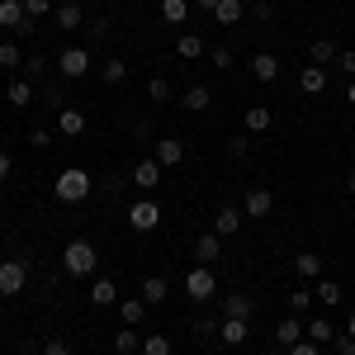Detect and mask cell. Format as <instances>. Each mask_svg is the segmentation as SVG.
<instances>
[{
    "label": "cell",
    "instance_id": "obj_1",
    "mask_svg": "<svg viewBox=\"0 0 355 355\" xmlns=\"http://www.w3.org/2000/svg\"><path fill=\"white\" fill-rule=\"evenodd\" d=\"M95 266H100V251L85 242V237H76V242L62 246V270H67V275L85 279V275H95Z\"/></svg>",
    "mask_w": 355,
    "mask_h": 355
},
{
    "label": "cell",
    "instance_id": "obj_2",
    "mask_svg": "<svg viewBox=\"0 0 355 355\" xmlns=\"http://www.w3.org/2000/svg\"><path fill=\"white\" fill-rule=\"evenodd\" d=\"M53 194L62 199V204H81V199H90V171H81V166H67V171L53 180Z\"/></svg>",
    "mask_w": 355,
    "mask_h": 355
},
{
    "label": "cell",
    "instance_id": "obj_3",
    "mask_svg": "<svg viewBox=\"0 0 355 355\" xmlns=\"http://www.w3.org/2000/svg\"><path fill=\"white\" fill-rule=\"evenodd\" d=\"M24 284H28V261H19V256L0 261V299H15V294H24Z\"/></svg>",
    "mask_w": 355,
    "mask_h": 355
},
{
    "label": "cell",
    "instance_id": "obj_4",
    "mask_svg": "<svg viewBox=\"0 0 355 355\" xmlns=\"http://www.w3.org/2000/svg\"><path fill=\"white\" fill-rule=\"evenodd\" d=\"M128 227H133V232H157V227H162V204H157V199L128 204Z\"/></svg>",
    "mask_w": 355,
    "mask_h": 355
},
{
    "label": "cell",
    "instance_id": "obj_5",
    "mask_svg": "<svg viewBox=\"0 0 355 355\" xmlns=\"http://www.w3.org/2000/svg\"><path fill=\"white\" fill-rule=\"evenodd\" d=\"M185 294H190L194 303H209L214 294H218V279H214V270H209V266H194V270L185 275Z\"/></svg>",
    "mask_w": 355,
    "mask_h": 355
},
{
    "label": "cell",
    "instance_id": "obj_6",
    "mask_svg": "<svg viewBox=\"0 0 355 355\" xmlns=\"http://www.w3.org/2000/svg\"><path fill=\"white\" fill-rule=\"evenodd\" d=\"M33 24H38V19H28V10L19 0H0V28H10V33L19 38V33H33Z\"/></svg>",
    "mask_w": 355,
    "mask_h": 355
},
{
    "label": "cell",
    "instance_id": "obj_7",
    "mask_svg": "<svg viewBox=\"0 0 355 355\" xmlns=\"http://www.w3.org/2000/svg\"><path fill=\"white\" fill-rule=\"evenodd\" d=\"M57 71H62L67 81H81L85 71H90V53H85V48H67V53L57 57Z\"/></svg>",
    "mask_w": 355,
    "mask_h": 355
},
{
    "label": "cell",
    "instance_id": "obj_8",
    "mask_svg": "<svg viewBox=\"0 0 355 355\" xmlns=\"http://www.w3.org/2000/svg\"><path fill=\"white\" fill-rule=\"evenodd\" d=\"M162 175H166V166L157 162V157H147V162L133 166V185H137V190H157V185H162Z\"/></svg>",
    "mask_w": 355,
    "mask_h": 355
},
{
    "label": "cell",
    "instance_id": "obj_9",
    "mask_svg": "<svg viewBox=\"0 0 355 355\" xmlns=\"http://www.w3.org/2000/svg\"><path fill=\"white\" fill-rule=\"evenodd\" d=\"M275 209V194L266 190V185H256V190H246V199H242V214L246 218H266Z\"/></svg>",
    "mask_w": 355,
    "mask_h": 355
},
{
    "label": "cell",
    "instance_id": "obj_10",
    "mask_svg": "<svg viewBox=\"0 0 355 355\" xmlns=\"http://www.w3.org/2000/svg\"><path fill=\"white\" fill-rule=\"evenodd\" d=\"M251 76H256L261 85H275L279 81V57L275 53H256L251 57Z\"/></svg>",
    "mask_w": 355,
    "mask_h": 355
},
{
    "label": "cell",
    "instance_id": "obj_11",
    "mask_svg": "<svg viewBox=\"0 0 355 355\" xmlns=\"http://www.w3.org/2000/svg\"><path fill=\"white\" fill-rule=\"evenodd\" d=\"M246 336H251L246 318H223V322H218V341H223V346H246Z\"/></svg>",
    "mask_w": 355,
    "mask_h": 355
},
{
    "label": "cell",
    "instance_id": "obj_12",
    "mask_svg": "<svg viewBox=\"0 0 355 355\" xmlns=\"http://www.w3.org/2000/svg\"><path fill=\"white\" fill-rule=\"evenodd\" d=\"M119 318H123V327H142V318H147V299H142V294L119 299Z\"/></svg>",
    "mask_w": 355,
    "mask_h": 355
},
{
    "label": "cell",
    "instance_id": "obj_13",
    "mask_svg": "<svg viewBox=\"0 0 355 355\" xmlns=\"http://www.w3.org/2000/svg\"><path fill=\"white\" fill-rule=\"evenodd\" d=\"M90 303H95V308H119V284L100 275V279L90 284Z\"/></svg>",
    "mask_w": 355,
    "mask_h": 355
},
{
    "label": "cell",
    "instance_id": "obj_14",
    "mask_svg": "<svg viewBox=\"0 0 355 355\" xmlns=\"http://www.w3.org/2000/svg\"><path fill=\"white\" fill-rule=\"evenodd\" d=\"M299 90L303 95H322V90H327V67H303L299 71Z\"/></svg>",
    "mask_w": 355,
    "mask_h": 355
},
{
    "label": "cell",
    "instance_id": "obj_15",
    "mask_svg": "<svg viewBox=\"0 0 355 355\" xmlns=\"http://www.w3.org/2000/svg\"><path fill=\"white\" fill-rule=\"evenodd\" d=\"M157 162H162L166 171L180 166V162H185V142H180V137H162V142H157Z\"/></svg>",
    "mask_w": 355,
    "mask_h": 355
},
{
    "label": "cell",
    "instance_id": "obj_16",
    "mask_svg": "<svg viewBox=\"0 0 355 355\" xmlns=\"http://www.w3.org/2000/svg\"><path fill=\"white\" fill-rule=\"evenodd\" d=\"M194 256H199V266H214V261L223 256V237L218 232H204V237L194 242Z\"/></svg>",
    "mask_w": 355,
    "mask_h": 355
},
{
    "label": "cell",
    "instance_id": "obj_17",
    "mask_svg": "<svg viewBox=\"0 0 355 355\" xmlns=\"http://www.w3.org/2000/svg\"><path fill=\"white\" fill-rule=\"evenodd\" d=\"M299 341H303V322L299 318H284V322L275 327V346H279V351H289V346H299Z\"/></svg>",
    "mask_w": 355,
    "mask_h": 355
},
{
    "label": "cell",
    "instance_id": "obj_18",
    "mask_svg": "<svg viewBox=\"0 0 355 355\" xmlns=\"http://www.w3.org/2000/svg\"><path fill=\"white\" fill-rule=\"evenodd\" d=\"M53 24L57 28H81L85 24V10L76 5V0H67V5H57V10H53Z\"/></svg>",
    "mask_w": 355,
    "mask_h": 355
},
{
    "label": "cell",
    "instance_id": "obj_19",
    "mask_svg": "<svg viewBox=\"0 0 355 355\" xmlns=\"http://www.w3.org/2000/svg\"><path fill=\"white\" fill-rule=\"evenodd\" d=\"M242 209H237V204H227V209H218V218H214V232H218V237H232V232H237V227H242Z\"/></svg>",
    "mask_w": 355,
    "mask_h": 355
},
{
    "label": "cell",
    "instance_id": "obj_20",
    "mask_svg": "<svg viewBox=\"0 0 355 355\" xmlns=\"http://www.w3.org/2000/svg\"><path fill=\"white\" fill-rule=\"evenodd\" d=\"M137 294H142V299H147V308H152V303H166V294H171V284H166V275H147Z\"/></svg>",
    "mask_w": 355,
    "mask_h": 355
},
{
    "label": "cell",
    "instance_id": "obj_21",
    "mask_svg": "<svg viewBox=\"0 0 355 355\" xmlns=\"http://www.w3.org/2000/svg\"><path fill=\"white\" fill-rule=\"evenodd\" d=\"M242 15H246L242 0H218V10H214V19H218L223 28H237V24H242Z\"/></svg>",
    "mask_w": 355,
    "mask_h": 355
},
{
    "label": "cell",
    "instance_id": "obj_22",
    "mask_svg": "<svg viewBox=\"0 0 355 355\" xmlns=\"http://www.w3.org/2000/svg\"><path fill=\"white\" fill-rule=\"evenodd\" d=\"M251 294H223V318H246L251 322Z\"/></svg>",
    "mask_w": 355,
    "mask_h": 355
},
{
    "label": "cell",
    "instance_id": "obj_23",
    "mask_svg": "<svg viewBox=\"0 0 355 355\" xmlns=\"http://www.w3.org/2000/svg\"><path fill=\"white\" fill-rule=\"evenodd\" d=\"M5 95H10V105H15V110H28V105H33V85H28L24 76H15V81L5 85Z\"/></svg>",
    "mask_w": 355,
    "mask_h": 355
},
{
    "label": "cell",
    "instance_id": "obj_24",
    "mask_svg": "<svg viewBox=\"0 0 355 355\" xmlns=\"http://www.w3.org/2000/svg\"><path fill=\"white\" fill-rule=\"evenodd\" d=\"M303 336H308V341H318V346H327V341H336V336H341V331L331 327L327 318H313V322H308V327H303Z\"/></svg>",
    "mask_w": 355,
    "mask_h": 355
},
{
    "label": "cell",
    "instance_id": "obj_25",
    "mask_svg": "<svg viewBox=\"0 0 355 355\" xmlns=\"http://www.w3.org/2000/svg\"><path fill=\"white\" fill-rule=\"evenodd\" d=\"M180 105H185V110H190V114H204V110H209V105H214V95H209V85H190Z\"/></svg>",
    "mask_w": 355,
    "mask_h": 355
},
{
    "label": "cell",
    "instance_id": "obj_26",
    "mask_svg": "<svg viewBox=\"0 0 355 355\" xmlns=\"http://www.w3.org/2000/svg\"><path fill=\"white\" fill-rule=\"evenodd\" d=\"M294 270H299L303 279H318V275H322V256H318V251H299V256H294Z\"/></svg>",
    "mask_w": 355,
    "mask_h": 355
},
{
    "label": "cell",
    "instance_id": "obj_27",
    "mask_svg": "<svg viewBox=\"0 0 355 355\" xmlns=\"http://www.w3.org/2000/svg\"><path fill=\"white\" fill-rule=\"evenodd\" d=\"M57 133H67V137L85 133V114L81 110H62V114H57Z\"/></svg>",
    "mask_w": 355,
    "mask_h": 355
},
{
    "label": "cell",
    "instance_id": "obj_28",
    "mask_svg": "<svg viewBox=\"0 0 355 355\" xmlns=\"http://www.w3.org/2000/svg\"><path fill=\"white\" fill-rule=\"evenodd\" d=\"M336 43L331 38H313V48H308V57H313V67H327V62H336Z\"/></svg>",
    "mask_w": 355,
    "mask_h": 355
},
{
    "label": "cell",
    "instance_id": "obj_29",
    "mask_svg": "<svg viewBox=\"0 0 355 355\" xmlns=\"http://www.w3.org/2000/svg\"><path fill=\"white\" fill-rule=\"evenodd\" d=\"M100 76H105V85H123L128 81V62H123V57H110V62L100 67Z\"/></svg>",
    "mask_w": 355,
    "mask_h": 355
},
{
    "label": "cell",
    "instance_id": "obj_30",
    "mask_svg": "<svg viewBox=\"0 0 355 355\" xmlns=\"http://www.w3.org/2000/svg\"><path fill=\"white\" fill-rule=\"evenodd\" d=\"M162 19L166 24H185L190 19V0H162Z\"/></svg>",
    "mask_w": 355,
    "mask_h": 355
},
{
    "label": "cell",
    "instance_id": "obj_31",
    "mask_svg": "<svg viewBox=\"0 0 355 355\" xmlns=\"http://www.w3.org/2000/svg\"><path fill=\"white\" fill-rule=\"evenodd\" d=\"M175 53L185 57V62H194V57H204V38H199V33H180V43H175Z\"/></svg>",
    "mask_w": 355,
    "mask_h": 355
},
{
    "label": "cell",
    "instance_id": "obj_32",
    "mask_svg": "<svg viewBox=\"0 0 355 355\" xmlns=\"http://www.w3.org/2000/svg\"><path fill=\"white\" fill-rule=\"evenodd\" d=\"M137 346H142V336H137V327H123V331H114V351H119V355H133Z\"/></svg>",
    "mask_w": 355,
    "mask_h": 355
},
{
    "label": "cell",
    "instance_id": "obj_33",
    "mask_svg": "<svg viewBox=\"0 0 355 355\" xmlns=\"http://www.w3.org/2000/svg\"><path fill=\"white\" fill-rule=\"evenodd\" d=\"M142 355H171V336L166 331H147L142 336Z\"/></svg>",
    "mask_w": 355,
    "mask_h": 355
},
{
    "label": "cell",
    "instance_id": "obj_34",
    "mask_svg": "<svg viewBox=\"0 0 355 355\" xmlns=\"http://www.w3.org/2000/svg\"><path fill=\"white\" fill-rule=\"evenodd\" d=\"M266 128H270V110L266 105H251L246 110V133H266Z\"/></svg>",
    "mask_w": 355,
    "mask_h": 355
},
{
    "label": "cell",
    "instance_id": "obj_35",
    "mask_svg": "<svg viewBox=\"0 0 355 355\" xmlns=\"http://www.w3.org/2000/svg\"><path fill=\"white\" fill-rule=\"evenodd\" d=\"M313 294H318V303L336 308V303H341V284H336V279H318V289H313Z\"/></svg>",
    "mask_w": 355,
    "mask_h": 355
},
{
    "label": "cell",
    "instance_id": "obj_36",
    "mask_svg": "<svg viewBox=\"0 0 355 355\" xmlns=\"http://www.w3.org/2000/svg\"><path fill=\"white\" fill-rule=\"evenodd\" d=\"M28 57L19 53V43H0V67H10V71H15V67H24Z\"/></svg>",
    "mask_w": 355,
    "mask_h": 355
},
{
    "label": "cell",
    "instance_id": "obj_37",
    "mask_svg": "<svg viewBox=\"0 0 355 355\" xmlns=\"http://www.w3.org/2000/svg\"><path fill=\"white\" fill-rule=\"evenodd\" d=\"M147 95H152L157 105H166V100H171V81H166V76H152V81H147Z\"/></svg>",
    "mask_w": 355,
    "mask_h": 355
},
{
    "label": "cell",
    "instance_id": "obj_38",
    "mask_svg": "<svg viewBox=\"0 0 355 355\" xmlns=\"http://www.w3.org/2000/svg\"><path fill=\"white\" fill-rule=\"evenodd\" d=\"M289 308H294V318L308 313V308H313V289H294V294H289Z\"/></svg>",
    "mask_w": 355,
    "mask_h": 355
},
{
    "label": "cell",
    "instance_id": "obj_39",
    "mask_svg": "<svg viewBox=\"0 0 355 355\" xmlns=\"http://www.w3.org/2000/svg\"><path fill=\"white\" fill-rule=\"evenodd\" d=\"M194 336H199V341H218V322H214V318H199V322H194Z\"/></svg>",
    "mask_w": 355,
    "mask_h": 355
},
{
    "label": "cell",
    "instance_id": "obj_40",
    "mask_svg": "<svg viewBox=\"0 0 355 355\" xmlns=\"http://www.w3.org/2000/svg\"><path fill=\"white\" fill-rule=\"evenodd\" d=\"M28 10V19H43V15H53V0H19Z\"/></svg>",
    "mask_w": 355,
    "mask_h": 355
},
{
    "label": "cell",
    "instance_id": "obj_41",
    "mask_svg": "<svg viewBox=\"0 0 355 355\" xmlns=\"http://www.w3.org/2000/svg\"><path fill=\"white\" fill-rule=\"evenodd\" d=\"M246 152H251V142H246L242 133H237V137H227V157H232V162H242Z\"/></svg>",
    "mask_w": 355,
    "mask_h": 355
},
{
    "label": "cell",
    "instance_id": "obj_42",
    "mask_svg": "<svg viewBox=\"0 0 355 355\" xmlns=\"http://www.w3.org/2000/svg\"><path fill=\"white\" fill-rule=\"evenodd\" d=\"M284 355H322V346H318V341H308V336H303L299 346H289V351Z\"/></svg>",
    "mask_w": 355,
    "mask_h": 355
},
{
    "label": "cell",
    "instance_id": "obj_43",
    "mask_svg": "<svg viewBox=\"0 0 355 355\" xmlns=\"http://www.w3.org/2000/svg\"><path fill=\"white\" fill-rule=\"evenodd\" d=\"M331 346H336V355H355V336H351V331H341Z\"/></svg>",
    "mask_w": 355,
    "mask_h": 355
},
{
    "label": "cell",
    "instance_id": "obj_44",
    "mask_svg": "<svg viewBox=\"0 0 355 355\" xmlns=\"http://www.w3.org/2000/svg\"><path fill=\"white\" fill-rule=\"evenodd\" d=\"M209 57H214V67H218V71H227V67H232V53H227V48H214Z\"/></svg>",
    "mask_w": 355,
    "mask_h": 355
},
{
    "label": "cell",
    "instance_id": "obj_45",
    "mask_svg": "<svg viewBox=\"0 0 355 355\" xmlns=\"http://www.w3.org/2000/svg\"><path fill=\"white\" fill-rule=\"evenodd\" d=\"M336 67H341L346 76H355V53H336Z\"/></svg>",
    "mask_w": 355,
    "mask_h": 355
},
{
    "label": "cell",
    "instance_id": "obj_46",
    "mask_svg": "<svg viewBox=\"0 0 355 355\" xmlns=\"http://www.w3.org/2000/svg\"><path fill=\"white\" fill-rule=\"evenodd\" d=\"M43 355H71V346H67V341H57V336H53V341L43 346Z\"/></svg>",
    "mask_w": 355,
    "mask_h": 355
},
{
    "label": "cell",
    "instance_id": "obj_47",
    "mask_svg": "<svg viewBox=\"0 0 355 355\" xmlns=\"http://www.w3.org/2000/svg\"><path fill=\"white\" fill-rule=\"evenodd\" d=\"M28 142H33V147H48V142H53V133H48V128H33V133H28Z\"/></svg>",
    "mask_w": 355,
    "mask_h": 355
},
{
    "label": "cell",
    "instance_id": "obj_48",
    "mask_svg": "<svg viewBox=\"0 0 355 355\" xmlns=\"http://www.w3.org/2000/svg\"><path fill=\"white\" fill-rule=\"evenodd\" d=\"M43 67H48L43 57H28V62H24V71H28V76H43Z\"/></svg>",
    "mask_w": 355,
    "mask_h": 355
},
{
    "label": "cell",
    "instance_id": "obj_49",
    "mask_svg": "<svg viewBox=\"0 0 355 355\" xmlns=\"http://www.w3.org/2000/svg\"><path fill=\"white\" fill-rule=\"evenodd\" d=\"M194 10H204V15H214V10H218V0H194Z\"/></svg>",
    "mask_w": 355,
    "mask_h": 355
},
{
    "label": "cell",
    "instance_id": "obj_50",
    "mask_svg": "<svg viewBox=\"0 0 355 355\" xmlns=\"http://www.w3.org/2000/svg\"><path fill=\"white\" fill-rule=\"evenodd\" d=\"M5 175H10V152L0 147V180H5Z\"/></svg>",
    "mask_w": 355,
    "mask_h": 355
},
{
    "label": "cell",
    "instance_id": "obj_51",
    "mask_svg": "<svg viewBox=\"0 0 355 355\" xmlns=\"http://www.w3.org/2000/svg\"><path fill=\"white\" fill-rule=\"evenodd\" d=\"M346 100H351V105H355V76H351V85H346Z\"/></svg>",
    "mask_w": 355,
    "mask_h": 355
},
{
    "label": "cell",
    "instance_id": "obj_52",
    "mask_svg": "<svg viewBox=\"0 0 355 355\" xmlns=\"http://www.w3.org/2000/svg\"><path fill=\"white\" fill-rule=\"evenodd\" d=\"M346 185H351V194H355V166H351V180H346Z\"/></svg>",
    "mask_w": 355,
    "mask_h": 355
},
{
    "label": "cell",
    "instance_id": "obj_53",
    "mask_svg": "<svg viewBox=\"0 0 355 355\" xmlns=\"http://www.w3.org/2000/svg\"><path fill=\"white\" fill-rule=\"evenodd\" d=\"M346 331H351V336H355V313H351V322H346Z\"/></svg>",
    "mask_w": 355,
    "mask_h": 355
},
{
    "label": "cell",
    "instance_id": "obj_54",
    "mask_svg": "<svg viewBox=\"0 0 355 355\" xmlns=\"http://www.w3.org/2000/svg\"><path fill=\"white\" fill-rule=\"evenodd\" d=\"M351 166H355V162H351Z\"/></svg>",
    "mask_w": 355,
    "mask_h": 355
}]
</instances>
